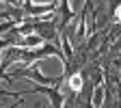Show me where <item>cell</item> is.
Returning a JSON list of instances; mask_svg holds the SVG:
<instances>
[{"label": "cell", "instance_id": "obj_1", "mask_svg": "<svg viewBox=\"0 0 121 108\" xmlns=\"http://www.w3.org/2000/svg\"><path fill=\"white\" fill-rule=\"evenodd\" d=\"M80 86H82V78H80V76H78V73H76V76H73V78H71V89H76V91H78Z\"/></svg>", "mask_w": 121, "mask_h": 108}, {"label": "cell", "instance_id": "obj_2", "mask_svg": "<svg viewBox=\"0 0 121 108\" xmlns=\"http://www.w3.org/2000/svg\"><path fill=\"white\" fill-rule=\"evenodd\" d=\"M119 20H121V11H119Z\"/></svg>", "mask_w": 121, "mask_h": 108}]
</instances>
